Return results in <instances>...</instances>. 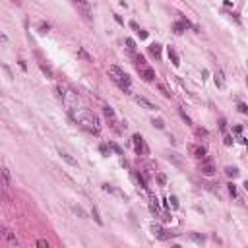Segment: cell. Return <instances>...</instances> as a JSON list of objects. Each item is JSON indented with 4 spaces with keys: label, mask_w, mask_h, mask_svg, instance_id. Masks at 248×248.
I'll list each match as a JSON object with an SVG mask.
<instances>
[{
    "label": "cell",
    "mask_w": 248,
    "mask_h": 248,
    "mask_svg": "<svg viewBox=\"0 0 248 248\" xmlns=\"http://www.w3.org/2000/svg\"><path fill=\"white\" fill-rule=\"evenodd\" d=\"M225 172H227L229 178H237V176H238V169H234V167H227Z\"/></svg>",
    "instance_id": "obj_20"
},
{
    "label": "cell",
    "mask_w": 248,
    "mask_h": 248,
    "mask_svg": "<svg viewBox=\"0 0 248 248\" xmlns=\"http://www.w3.org/2000/svg\"><path fill=\"white\" fill-rule=\"evenodd\" d=\"M244 188H246V190H248V180H246V182H244Z\"/></svg>",
    "instance_id": "obj_45"
},
{
    "label": "cell",
    "mask_w": 248,
    "mask_h": 248,
    "mask_svg": "<svg viewBox=\"0 0 248 248\" xmlns=\"http://www.w3.org/2000/svg\"><path fill=\"white\" fill-rule=\"evenodd\" d=\"M78 56H79V58H83L85 62H93V56H91L87 51H85L83 47H79V48H78Z\"/></svg>",
    "instance_id": "obj_16"
},
{
    "label": "cell",
    "mask_w": 248,
    "mask_h": 248,
    "mask_svg": "<svg viewBox=\"0 0 248 248\" xmlns=\"http://www.w3.org/2000/svg\"><path fill=\"white\" fill-rule=\"evenodd\" d=\"M225 145H233V138H231V136H225Z\"/></svg>",
    "instance_id": "obj_42"
},
{
    "label": "cell",
    "mask_w": 248,
    "mask_h": 248,
    "mask_svg": "<svg viewBox=\"0 0 248 248\" xmlns=\"http://www.w3.org/2000/svg\"><path fill=\"white\" fill-rule=\"evenodd\" d=\"M93 217H95V221L99 223V225H101V217H99V213H97V209L93 207Z\"/></svg>",
    "instance_id": "obj_41"
},
{
    "label": "cell",
    "mask_w": 248,
    "mask_h": 248,
    "mask_svg": "<svg viewBox=\"0 0 248 248\" xmlns=\"http://www.w3.org/2000/svg\"><path fill=\"white\" fill-rule=\"evenodd\" d=\"M178 113H180V116H182V118H184L186 122H188V124H192V120H190V116H188V114H186V113H184V110H182V109H178Z\"/></svg>",
    "instance_id": "obj_35"
},
{
    "label": "cell",
    "mask_w": 248,
    "mask_h": 248,
    "mask_svg": "<svg viewBox=\"0 0 248 248\" xmlns=\"http://www.w3.org/2000/svg\"><path fill=\"white\" fill-rule=\"evenodd\" d=\"M138 72H140V78L144 79V82H155V70L149 66H144V68H138Z\"/></svg>",
    "instance_id": "obj_7"
},
{
    "label": "cell",
    "mask_w": 248,
    "mask_h": 248,
    "mask_svg": "<svg viewBox=\"0 0 248 248\" xmlns=\"http://www.w3.org/2000/svg\"><path fill=\"white\" fill-rule=\"evenodd\" d=\"M132 144H134V149H136V153H138V155H145L147 153L145 141H144V138H141L140 134H134L132 136Z\"/></svg>",
    "instance_id": "obj_5"
},
{
    "label": "cell",
    "mask_w": 248,
    "mask_h": 248,
    "mask_svg": "<svg viewBox=\"0 0 248 248\" xmlns=\"http://www.w3.org/2000/svg\"><path fill=\"white\" fill-rule=\"evenodd\" d=\"M167 54H169V60L172 62V66H180V58H178V54L172 47H167Z\"/></svg>",
    "instance_id": "obj_12"
},
{
    "label": "cell",
    "mask_w": 248,
    "mask_h": 248,
    "mask_svg": "<svg viewBox=\"0 0 248 248\" xmlns=\"http://www.w3.org/2000/svg\"><path fill=\"white\" fill-rule=\"evenodd\" d=\"M157 89H159L161 93H163V95H165L167 99H171V91L167 89V85H165V83H157Z\"/></svg>",
    "instance_id": "obj_24"
},
{
    "label": "cell",
    "mask_w": 248,
    "mask_h": 248,
    "mask_svg": "<svg viewBox=\"0 0 248 248\" xmlns=\"http://www.w3.org/2000/svg\"><path fill=\"white\" fill-rule=\"evenodd\" d=\"M99 149H101V153L105 155V157H109V155H110V147H109L107 144H101V147H99Z\"/></svg>",
    "instance_id": "obj_28"
},
{
    "label": "cell",
    "mask_w": 248,
    "mask_h": 248,
    "mask_svg": "<svg viewBox=\"0 0 248 248\" xmlns=\"http://www.w3.org/2000/svg\"><path fill=\"white\" fill-rule=\"evenodd\" d=\"M37 246H41V248H48V242L45 238H41V240H37Z\"/></svg>",
    "instance_id": "obj_38"
},
{
    "label": "cell",
    "mask_w": 248,
    "mask_h": 248,
    "mask_svg": "<svg viewBox=\"0 0 248 248\" xmlns=\"http://www.w3.org/2000/svg\"><path fill=\"white\" fill-rule=\"evenodd\" d=\"M213 78H215V85H217V87H223V85H225V78H223V72L221 70H217Z\"/></svg>",
    "instance_id": "obj_17"
},
{
    "label": "cell",
    "mask_w": 248,
    "mask_h": 248,
    "mask_svg": "<svg viewBox=\"0 0 248 248\" xmlns=\"http://www.w3.org/2000/svg\"><path fill=\"white\" fill-rule=\"evenodd\" d=\"M136 103H138L140 105V107H144V109H147V110H155V109H157V107H155V105L151 103V101H147V99L145 97H136Z\"/></svg>",
    "instance_id": "obj_11"
},
{
    "label": "cell",
    "mask_w": 248,
    "mask_h": 248,
    "mask_svg": "<svg viewBox=\"0 0 248 248\" xmlns=\"http://www.w3.org/2000/svg\"><path fill=\"white\" fill-rule=\"evenodd\" d=\"M132 176L136 178V182H138V186H140V188H147V184H145V178L141 176L140 172H136V171H134V172H132Z\"/></svg>",
    "instance_id": "obj_18"
},
{
    "label": "cell",
    "mask_w": 248,
    "mask_h": 248,
    "mask_svg": "<svg viewBox=\"0 0 248 248\" xmlns=\"http://www.w3.org/2000/svg\"><path fill=\"white\" fill-rule=\"evenodd\" d=\"M12 2H20V0H12Z\"/></svg>",
    "instance_id": "obj_46"
},
{
    "label": "cell",
    "mask_w": 248,
    "mask_h": 248,
    "mask_svg": "<svg viewBox=\"0 0 248 248\" xmlns=\"http://www.w3.org/2000/svg\"><path fill=\"white\" fill-rule=\"evenodd\" d=\"M48 29H51V25H48V23H41V25H39V31H41V33H47Z\"/></svg>",
    "instance_id": "obj_34"
},
{
    "label": "cell",
    "mask_w": 248,
    "mask_h": 248,
    "mask_svg": "<svg viewBox=\"0 0 248 248\" xmlns=\"http://www.w3.org/2000/svg\"><path fill=\"white\" fill-rule=\"evenodd\" d=\"M151 233H153L157 238H161V240H167V238H169V234L163 231V227H161V225H151Z\"/></svg>",
    "instance_id": "obj_10"
},
{
    "label": "cell",
    "mask_w": 248,
    "mask_h": 248,
    "mask_svg": "<svg viewBox=\"0 0 248 248\" xmlns=\"http://www.w3.org/2000/svg\"><path fill=\"white\" fill-rule=\"evenodd\" d=\"M190 238L194 240V242H198V244H203V242H206V237H203V234H196V233H192V234H190Z\"/></svg>",
    "instance_id": "obj_22"
},
{
    "label": "cell",
    "mask_w": 248,
    "mask_h": 248,
    "mask_svg": "<svg viewBox=\"0 0 248 248\" xmlns=\"http://www.w3.org/2000/svg\"><path fill=\"white\" fill-rule=\"evenodd\" d=\"M130 27H132V29H136V31L140 29V27H138V23H136V21H130Z\"/></svg>",
    "instance_id": "obj_43"
},
{
    "label": "cell",
    "mask_w": 248,
    "mask_h": 248,
    "mask_svg": "<svg viewBox=\"0 0 248 248\" xmlns=\"http://www.w3.org/2000/svg\"><path fill=\"white\" fill-rule=\"evenodd\" d=\"M153 126H157L159 130H161V128H165V122H163V118H155V120H153Z\"/></svg>",
    "instance_id": "obj_32"
},
{
    "label": "cell",
    "mask_w": 248,
    "mask_h": 248,
    "mask_svg": "<svg viewBox=\"0 0 248 248\" xmlns=\"http://www.w3.org/2000/svg\"><path fill=\"white\" fill-rule=\"evenodd\" d=\"M109 78L118 85L124 93H130V76L118 66H109Z\"/></svg>",
    "instance_id": "obj_2"
},
{
    "label": "cell",
    "mask_w": 248,
    "mask_h": 248,
    "mask_svg": "<svg viewBox=\"0 0 248 248\" xmlns=\"http://www.w3.org/2000/svg\"><path fill=\"white\" fill-rule=\"evenodd\" d=\"M39 68H41V72L45 74V76H47L48 79H51V78H54V74H52V70H51V68H48L47 64H43V62H39Z\"/></svg>",
    "instance_id": "obj_19"
},
{
    "label": "cell",
    "mask_w": 248,
    "mask_h": 248,
    "mask_svg": "<svg viewBox=\"0 0 248 248\" xmlns=\"http://www.w3.org/2000/svg\"><path fill=\"white\" fill-rule=\"evenodd\" d=\"M126 47H128V51H132V52H136V41L134 39H126Z\"/></svg>",
    "instance_id": "obj_26"
},
{
    "label": "cell",
    "mask_w": 248,
    "mask_h": 248,
    "mask_svg": "<svg viewBox=\"0 0 248 248\" xmlns=\"http://www.w3.org/2000/svg\"><path fill=\"white\" fill-rule=\"evenodd\" d=\"M2 178H4V188H8L10 186V171L6 169V167L2 169Z\"/></svg>",
    "instance_id": "obj_21"
},
{
    "label": "cell",
    "mask_w": 248,
    "mask_h": 248,
    "mask_svg": "<svg viewBox=\"0 0 248 248\" xmlns=\"http://www.w3.org/2000/svg\"><path fill=\"white\" fill-rule=\"evenodd\" d=\"M138 35H140V39H147V31L145 29H138Z\"/></svg>",
    "instance_id": "obj_40"
},
{
    "label": "cell",
    "mask_w": 248,
    "mask_h": 248,
    "mask_svg": "<svg viewBox=\"0 0 248 248\" xmlns=\"http://www.w3.org/2000/svg\"><path fill=\"white\" fill-rule=\"evenodd\" d=\"M149 54L155 58H161V45L159 43H151L149 45Z\"/></svg>",
    "instance_id": "obj_14"
},
{
    "label": "cell",
    "mask_w": 248,
    "mask_h": 248,
    "mask_svg": "<svg viewBox=\"0 0 248 248\" xmlns=\"http://www.w3.org/2000/svg\"><path fill=\"white\" fill-rule=\"evenodd\" d=\"M74 4H76V8H78V12L83 16V20H87V21H91V4H89V0H74Z\"/></svg>",
    "instance_id": "obj_4"
},
{
    "label": "cell",
    "mask_w": 248,
    "mask_h": 248,
    "mask_svg": "<svg viewBox=\"0 0 248 248\" xmlns=\"http://www.w3.org/2000/svg\"><path fill=\"white\" fill-rule=\"evenodd\" d=\"M237 109H238V113H242V114H248V107H246L244 103H238V105H237Z\"/></svg>",
    "instance_id": "obj_29"
},
{
    "label": "cell",
    "mask_w": 248,
    "mask_h": 248,
    "mask_svg": "<svg viewBox=\"0 0 248 248\" xmlns=\"http://www.w3.org/2000/svg\"><path fill=\"white\" fill-rule=\"evenodd\" d=\"M157 182H159V186H165V182H167V176L163 175V172H159V175H157Z\"/></svg>",
    "instance_id": "obj_30"
},
{
    "label": "cell",
    "mask_w": 248,
    "mask_h": 248,
    "mask_svg": "<svg viewBox=\"0 0 248 248\" xmlns=\"http://www.w3.org/2000/svg\"><path fill=\"white\" fill-rule=\"evenodd\" d=\"M68 113H70L72 120L78 124V126H82L83 130H87L89 134H99V130H101V126H99V120L97 116L91 113L89 109L85 107H76V105H72V107H68Z\"/></svg>",
    "instance_id": "obj_1"
},
{
    "label": "cell",
    "mask_w": 248,
    "mask_h": 248,
    "mask_svg": "<svg viewBox=\"0 0 248 248\" xmlns=\"http://www.w3.org/2000/svg\"><path fill=\"white\" fill-rule=\"evenodd\" d=\"M242 132V126H234V134H240Z\"/></svg>",
    "instance_id": "obj_44"
},
{
    "label": "cell",
    "mask_w": 248,
    "mask_h": 248,
    "mask_svg": "<svg viewBox=\"0 0 248 248\" xmlns=\"http://www.w3.org/2000/svg\"><path fill=\"white\" fill-rule=\"evenodd\" d=\"M149 209L155 215L159 213V200H157V196H155L153 192H149Z\"/></svg>",
    "instance_id": "obj_13"
},
{
    "label": "cell",
    "mask_w": 248,
    "mask_h": 248,
    "mask_svg": "<svg viewBox=\"0 0 248 248\" xmlns=\"http://www.w3.org/2000/svg\"><path fill=\"white\" fill-rule=\"evenodd\" d=\"M200 172L202 175H206V176H213V172H215V165H213V161L211 159H202V165H200Z\"/></svg>",
    "instance_id": "obj_6"
},
{
    "label": "cell",
    "mask_w": 248,
    "mask_h": 248,
    "mask_svg": "<svg viewBox=\"0 0 248 248\" xmlns=\"http://www.w3.org/2000/svg\"><path fill=\"white\" fill-rule=\"evenodd\" d=\"M219 130H221V132H225V130H227V122H225V118L219 120Z\"/></svg>",
    "instance_id": "obj_36"
},
{
    "label": "cell",
    "mask_w": 248,
    "mask_h": 248,
    "mask_svg": "<svg viewBox=\"0 0 248 248\" xmlns=\"http://www.w3.org/2000/svg\"><path fill=\"white\" fill-rule=\"evenodd\" d=\"M109 147L110 149H113L116 155H124V151H122V147L118 145V144H114V141H109Z\"/></svg>",
    "instance_id": "obj_23"
},
{
    "label": "cell",
    "mask_w": 248,
    "mask_h": 248,
    "mask_svg": "<svg viewBox=\"0 0 248 248\" xmlns=\"http://www.w3.org/2000/svg\"><path fill=\"white\" fill-rule=\"evenodd\" d=\"M229 194H231L233 198H234V196H237V186H234L233 182H231V184H229Z\"/></svg>",
    "instance_id": "obj_33"
},
{
    "label": "cell",
    "mask_w": 248,
    "mask_h": 248,
    "mask_svg": "<svg viewBox=\"0 0 248 248\" xmlns=\"http://www.w3.org/2000/svg\"><path fill=\"white\" fill-rule=\"evenodd\" d=\"M103 190H105V192H109V194H113V192H114V188H113L110 184H103Z\"/></svg>",
    "instance_id": "obj_39"
},
{
    "label": "cell",
    "mask_w": 248,
    "mask_h": 248,
    "mask_svg": "<svg viewBox=\"0 0 248 248\" xmlns=\"http://www.w3.org/2000/svg\"><path fill=\"white\" fill-rule=\"evenodd\" d=\"M186 27H192V23H190L188 20H180V21H175V23H172V31H175L176 35L184 33V29H186Z\"/></svg>",
    "instance_id": "obj_8"
},
{
    "label": "cell",
    "mask_w": 248,
    "mask_h": 248,
    "mask_svg": "<svg viewBox=\"0 0 248 248\" xmlns=\"http://www.w3.org/2000/svg\"><path fill=\"white\" fill-rule=\"evenodd\" d=\"M103 114H105V118H107V122H109V126L114 130V132H122V128H118V120H116V114H114V110H113V107H103Z\"/></svg>",
    "instance_id": "obj_3"
},
{
    "label": "cell",
    "mask_w": 248,
    "mask_h": 248,
    "mask_svg": "<svg viewBox=\"0 0 248 248\" xmlns=\"http://www.w3.org/2000/svg\"><path fill=\"white\" fill-rule=\"evenodd\" d=\"M169 206L172 209H178V200H176V196H169Z\"/></svg>",
    "instance_id": "obj_27"
},
{
    "label": "cell",
    "mask_w": 248,
    "mask_h": 248,
    "mask_svg": "<svg viewBox=\"0 0 248 248\" xmlns=\"http://www.w3.org/2000/svg\"><path fill=\"white\" fill-rule=\"evenodd\" d=\"M144 66H147V62L141 54H138V56H136V68H144Z\"/></svg>",
    "instance_id": "obj_25"
},
{
    "label": "cell",
    "mask_w": 248,
    "mask_h": 248,
    "mask_svg": "<svg viewBox=\"0 0 248 248\" xmlns=\"http://www.w3.org/2000/svg\"><path fill=\"white\" fill-rule=\"evenodd\" d=\"M192 153H194L196 159H206L207 157V149L203 145H194V147H192Z\"/></svg>",
    "instance_id": "obj_9"
},
{
    "label": "cell",
    "mask_w": 248,
    "mask_h": 248,
    "mask_svg": "<svg viewBox=\"0 0 248 248\" xmlns=\"http://www.w3.org/2000/svg\"><path fill=\"white\" fill-rule=\"evenodd\" d=\"M60 157H62V159H64V161H66V163H68V165H72V167H78V161H76V159H74V157H72V155H70V153H66V151H60Z\"/></svg>",
    "instance_id": "obj_15"
},
{
    "label": "cell",
    "mask_w": 248,
    "mask_h": 248,
    "mask_svg": "<svg viewBox=\"0 0 248 248\" xmlns=\"http://www.w3.org/2000/svg\"><path fill=\"white\" fill-rule=\"evenodd\" d=\"M74 211H76L79 217H85V211H83V209L82 207H78V206H74Z\"/></svg>",
    "instance_id": "obj_37"
},
{
    "label": "cell",
    "mask_w": 248,
    "mask_h": 248,
    "mask_svg": "<svg viewBox=\"0 0 248 248\" xmlns=\"http://www.w3.org/2000/svg\"><path fill=\"white\" fill-rule=\"evenodd\" d=\"M196 134L200 136V138H207V130L206 128H196Z\"/></svg>",
    "instance_id": "obj_31"
}]
</instances>
